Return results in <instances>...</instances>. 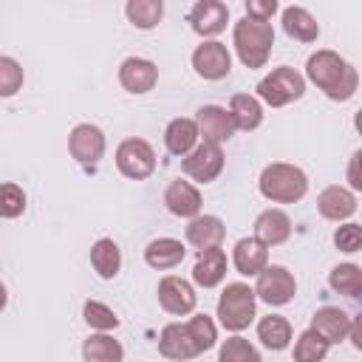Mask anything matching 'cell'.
<instances>
[{"instance_id":"cell-1","label":"cell","mask_w":362,"mask_h":362,"mask_svg":"<svg viewBox=\"0 0 362 362\" xmlns=\"http://www.w3.org/2000/svg\"><path fill=\"white\" fill-rule=\"evenodd\" d=\"M305 76H308L328 99H334V102L351 99V96L356 93V88H359V74H356V68H354L348 59H342L337 51H328V48L314 51V54L308 57V62H305Z\"/></svg>"},{"instance_id":"cell-2","label":"cell","mask_w":362,"mask_h":362,"mask_svg":"<svg viewBox=\"0 0 362 362\" xmlns=\"http://www.w3.org/2000/svg\"><path fill=\"white\" fill-rule=\"evenodd\" d=\"M257 187H260V195L266 201H274V204H297L308 192V178H305V173L300 167L286 164V161H274V164L263 167Z\"/></svg>"},{"instance_id":"cell-3","label":"cell","mask_w":362,"mask_h":362,"mask_svg":"<svg viewBox=\"0 0 362 362\" xmlns=\"http://www.w3.org/2000/svg\"><path fill=\"white\" fill-rule=\"evenodd\" d=\"M232 42H235L238 59L246 68H263L269 54H272V45H274V28H272V23L243 17L235 23Z\"/></svg>"},{"instance_id":"cell-4","label":"cell","mask_w":362,"mask_h":362,"mask_svg":"<svg viewBox=\"0 0 362 362\" xmlns=\"http://www.w3.org/2000/svg\"><path fill=\"white\" fill-rule=\"evenodd\" d=\"M255 288L246 283H229L218 297V320L226 331H243L255 320Z\"/></svg>"},{"instance_id":"cell-5","label":"cell","mask_w":362,"mask_h":362,"mask_svg":"<svg viewBox=\"0 0 362 362\" xmlns=\"http://www.w3.org/2000/svg\"><path fill=\"white\" fill-rule=\"evenodd\" d=\"M303 93H305V76L288 65L274 68L272 74H266L257 82V96L272 107H283L288 102H297V99H303Z\"/></svg>"},{"instance_id":"cell-6","label":"cell","mask_w":362,"mask_h":362,"mask_svg":"<svg viewBox=\"0 0 362 362\" xmlns=\"http://www.w3.org/2000/svg\"><path fill=\"white\" fill-rule=\"evenodd\" d=\"M116 167L124 178H133V181L150 178L156 170V150L144 139H124L116 147Z\"/></svg>"},{"instance_id":"cell-7","label":"cell","mask_w":362,"mask_h":362,"mask_svg":"<svg viewBox=\"0 0 362 362\" xmlns=\"http://www.w3.org/2000/svg\"><path fill=\"white\" fill-rule=\"evenodd\" d=\"M297 294V280L286 266H266L257 274V286H255V297L263 300L272 308H280L286 303H291Z\"/></svg>"},{"instance_id":"cell-8","label":"cell","mask_w":362,"mask_h":362,"mask_svg":"<svg viewBox=\"0 0 362 362\" xmlns=\"http://www.w3.org/2000/svg\"><path fill=\"white\" fill-rule=\"evenodd\" d=\"M181 167H184V173H187L192 181L209 184V181H215V178L221 175V170H223V150H221L218 144L201 141V144H195V150H192L189 156H184Z\"/></svg>"},{"instance_id":"cell-9","label":"cell","mask_w":362,"mask_h":362,"mask_svg":"<svg viewBox=\"0 0 362 362\" xmlns=\"http://www.w3.org/2000/svg\"><path fill=\"white\" fill-rule=\"evenodd\" d=\"M158 303L167 314H175V317H187L195 311V303H198V294L192 288V283H187L184 277L178 274H167L161 277L158 283Z\"/></svg>"},{"instance_id":"cell-10","label":"cell","mask_w":362,"mask_h":362,"mask_svg":"<svg viewBox=\"0 0 362 362\" xmlns=\"http://www.w3.org/2000/svg\"><path fill=\"white\" fill-rule=\"evenodd\" d=\"M192 68H195V74L201 76V79H223V76H229V71H232V57H229V51H226V45L223 42H218V40H206V42H201L195 51H192Z\"/></svg>"},{"instance_id":"cell-11","label":"cell","mask_w":362,"mask_h":362,"mask_svg":"<svg viewBox=\"0 0 362 362\" xmlns=\"http://www.w3.org/2000/svg\"><path fill=\"white\" fill-rule=\"evenodd\" d=\"M158 354L167 359H175V362H187V359L201 356V348L187 322H170L158 334Z\"/></svg>"},{"instance_id":"cell-12","label":"cell","mask_w":362,"mask_h":362,"mask_svg":"<svg viewBox=\"0 0 362 362\" xmlns=\"http://www.w3.org/2000/svg\"><path fill=\"white\" fill-rule=\"evenodd\" d=\"M195 127H198V136H204V141L218 144V147L235 136V122H232L229 110L221 107V105H204V107H198Z\"/></svg>"},{"instance_id":"cell-13","label":"cell","mask_w":362,"mask_h":362,"mask_svg":"<svg viewBox=\"0 0 362 362\" xmlns=\"http://www.w3.org/2000/svg\"><path fill=\"white\" fill-rule=\"evenodd\" d=\"M68 150L79 164H99L105 156V133L96 124H76L68 136Z\"/></svg>"},{"instance_id":"cell-14","label":"cell","mask_w":362,"mask_h":362,"mask_svg":"<svg viewBox=\"0 0 362 362\" xmlns=\"http://www.w3.org/2000/svg\"><path fill=\"white\" fill-rule=\"evenodd\" d=\"M229 23V6L221 0H198L189 8V25L201 37H215Z\"/></svg>"},{"instance_id":"cell-15","label":"cell","mask_w":362,"mask_h":362,"mask_svg":"<svg viewBox=\"0 0 362 362\" xmlns=\"http://www.w3.org/2000/svg\"><path fill=\"white\" fill-rule=\"evenodd\" d=\"M119 82L124 90L130 93H147L156 88L158 82V68L153 59H144V57H127L122 65H119Z\"/></svg>"},{"instance_id":"cell-16","label":"cell","mask_w":362,"mask_h":362,"mask_svg":"<svg viewBox=\"0 0 362 362\" xmlns=\"http://www.w3.org/2000/svg\"><path fill=\"white\" fill-rule=\"evenodd\" d=\"M311 331H314L320 339H325L328 345H337V342L348 339L351 317H348L342 308H337V305H322V308H317L314 317H311Z\"/></svg>"},{"instance_id":"cell-17","label":"cell","mask_w":362,"mask_h":362,"mask_svg":"<svg viewBox=\"0 0 362 362\" xmlns=\"http://www.w3.org/2000/svg\"><path fill=\"white\" fill-rule=\"evenodd\" d=\"M187 243L195 246L198 252H206V249H218L226 238V226L218 215H195L189 223H187Z\"/></svg>"},{"instance_id":"cell-18","label":"cell","mask_w":362,"mask_h":362,"mask_svg":"<svg viewBox=\"0 0 362 362\" xmlns=\"http://www.w3.org/2000/svg\"><path fill=\"white\" fill-rule=\"evenodd\" d=\"M164 206L175 215V218H195L201 215V192L198 187H192L189 181H170V187L164 189Z\"/></svg>"},{"instance_id":"cell-19","label":"cell","mask_w":362,"mask_h":362,"mask_svg":"<svg viewBox=\"0 0 362 362\" xmlns=\"http://www.w3.org/2000/svg\"><path fill=\"white\" fill-rule=\"evenodd\" d=\"M232 263L238 274L243 277H257L269 266V246H263L257 238H240L232 252Z\"/></svg>"},{"instance_id":"cell-20","label":"cell","mask_w":362,"mask_h":362,"mask_svg":"<svg viewBox=\"0 0 362 362\" xmlns=\"http://www.w3.org/2000/svg\"><path fill=\"white\" fill-rule=\"evenodd\" d=\"M263 246H280L291 238V221L283 209H263L255 218V235Z\"/></svg>"},{"instance_id":"cell-21","label":"cell","mask_w":362,"mask_h":362,"mask_svg":"<svg viewBox=\"0 0 362 362\" xmlns=\"http://www.w3.org/2000/svg\"><path fill=\"white\" fill-rule=\"evenodd\" d=\"M317 209L328 221H348L356 212V195L345 187H325L317 198Z\"/></svg>"},{"instance_id":"cell-22","label":"cell","mask_w":362,"mask_h":362,"mask_svg":"<svg viewBox=\"0 0 362 362\" xmlns=\"http://www.w3.org/2000/svg\"><path fill=\"white\" fill-rule=\"evenodd\" d=\"M226 277V252L218 246V249H206V252H198V260L192 266V280L195 286L201 288H215L221 280Z\"/></svg>"},{"instance_id":"cell-23","label":"cell","mask_w":362,"mask_h":362,"mask_svg":"<svg viewBox=\"0 0 362 362\" xmlns=\"http://www.w3.org/2000/svg\"><path fill=\"white\" fill-rule=\"evenodd\" d=\"M198 139H201V136H198L195 119H187V116L173 119V122L167 124V130H164V144H167V150H170L173 156H178V158L189 156V153L195 150Z\"/></svg>"},{"instance_id":"cell-24","label":"cell","mask_w":362,"mask_h":362,"mask_svg":"<svg viewBox=\"0 0 362 362\" xmlns=\"http://www.w3.org/2000/svg\"><path fill=\"white\" fill-rule=\"evenodd\" d=\"M184 255H187V249H184L181 240H175V238H156L144 249V263L150 269L164 272V269H175L184 260Z\"/></svg>"},{"instance_id":"cell-25","label":"cell","mask_w":362,"mask_h":362,"mask_svg":"<svg viewBox=\"0 0 362 362\" xmlns=\"http://www.w3.org/2000/svg\"><path fill=\"white\" fill-rule=\"evenodd\" d=\"M229 116L235 122V130H255L263 122V105L252 93H235L229 99Z\"/></svg>"},{"instance_id":"cell-26","label":"cell","mask_w":362,"mask_h":362,"mask_svg":"<svg viewBox=\"0 0 362 362\" xmlns=\"http://www.w3.org/2000/svg\"><path fill=\"white\" fill-rule=\"evenodd\" d=\"M90 266L93 272L102 277V280H113L122 269V252L116 246V240L110 238H99L93 246H90Z\"/></svg>"},{"instance_id":"cell-27","label":"cell","mask_w":362,"mask_h":362,"mask_svg":"<svg viewBox=\"0 0 362 362\" xmlns=\"http://www.w3.org/2000/svg\"><path fill=\"white\" fill-rule=\"evenodd\" d=\"M283 31H286L291 40H300V42H314V40L320 37L317 20H314L303 6H288V8H283Z\"/></svg>"},{"instance_id":"cell-28","label":"cell","mask_w":362,"mask_h":362,"mask_svg":"<svg viewBox=\"0 0 362 362\" xmlns=\"http://www.w3.org/2000/svg\"><path fill=\"white\" fill-rule=\"evenodd\" d=\"M257 339L269 351H286L291 345V322L280 314H269L257 322Z\"/></svg>"},{"instance_id":"cell-29","label":"cell","mask_w":362,"mask_h":362,"mask_svg":"<svg viewBox=\"0 0 362 362\" xmlns=\"http://www.w3.org/2000/svg\"><path fill=\"white\" fill-rule=\"evenodd\" d=\"M82 356H85V362H122L124 348L110 334H90L82 342Z\"/></svg>"},{"instance_id":"cell-30","label":"cell","mask_w":362,"mask_h":362,"mask_svg":"<svg viewBox=\"0 0 362 362\" xmlns=\"http://www.w3.org/2000/svg\"><path fill=\"white\" fill-rule=\"evenodd\" d=\"M124 14H127V20H130L136 28L150 31V28H156V25L161 23V17H164V3H161V0H130V3L124 6Z\"/></svg>"},{"instance_id":"cell-31","label":"cell","mask_w":362,"mask_h":362,"mask_svg":"<svg viewBox=\"0 0 362 362\" xmlns=\"http://www.w3.org/2000/svg\"><path fill=\"white\" fill-rule=\"evenodd\" d=\"M328 286H331L337 294L359 297V294H362V269H359L356 263H339V266L331 269Z\"/></svg>"},{"instance_id":"cell-32","label":"cell","mask_w":362,"mask_h":362,"mask_svg":"<svg viewBox=\"0 0 362 362\" xmlns=\"http://www.w3.org/2000/svg\"><path fill=\"white\" fill-rule=\"evenodd\" d=\"M328 342L325 339H320L311 328L308 331H303L300 337H297V342H294V362H322L325 356H328Z\"/></svg>"},{"instance_id":"cell-33","label":"cell","mask_w":362,"mask_h":362,"mask_svg":"<svg viewBox=\"0 0 362 362\" xmlns=\"http://www.w3.org/2000/svg\"><path fill=\"white\" fill-rule=\"evenodd\" d=\"M218 362H263V359H260V351L249 339L229 337L218 351Z\"/></svg>"},{"instance_id":"cell-34","label":"cell","mask_w":362,"mask_h":362,"mask_svg":"<svg viewBox=\"0 0 362 362\" xmlns=\"http://www.w3.org/2000/svg\"><path fill=\"white\" fill-rule=\"evenodd\" d=\"M82 317H85V322H88L93 331H99V334H107V331H113V328L119 325V317L113 314V308H107V305L99 303V300H88V303L82 305Z\"/></svg>"},{"instance_id":"cell-35","label":"cell","mask_w":362,"mask_h":362,"mask_svg":"<svg viewBox=\"0 0 362 362\" xmlns=\"http://www.w3.org/2000/svg\"><path fill=\"white\" fill-rule=\"evenodd\" d=\"M25 212V192L14 181L0 184V218H20Z\"/></svg>"},{"instance_id":"cell-36","label":"cell","mask_w":362,"mask_h":362,"mask_svg":"<svg viewBox=\"0 0 362 362\" xmlns=\"http://www.w3.org/2000/svg\"><path fill=\"white\" fill-rule=\"evenodd\" d=\"M23 65L14 57H0V96H14L23 88Z\"/></svg>"},{"instance_id":"cell-37","label":"cell","mask_w":362,"mask_h":362,"mask_svg":"<svg viewBox=\"0 0 362 362\" xmlns=\"http://www.w3.org/2000/svg\"><path fill=\"white\" fill-rule=\"evenodd\" d=\"M187 325H189V331H192V337H195L201 354L209 351V348L218 342V328H215L212 317H206V314H195V317L187 320Z\"/></svg>"},{"instance_id":"cell-38","label":"cell","mask_w":362,"mask_h":362,"mask_svg":"<svg viewBox=\"0 0 362 362\" xmlns=\"http://www.w3.org/2000/svg\"><path fill=\"white\" fill-rule=\"evenodd\" d=\"M334 243L339 252H359L362 246V226L359 223H345L334 232Z\"/></svg>"},{"instance_id":"cell-39","label":"cell","mask_w":362,"mask_h":362,"mask_svg":"<svg viewBox=\"0 0 362 362\" xmlns=\"http://www.w3.org/2000/svg\"><path fill=\"white\" fill-rule=\"evenodd\" d=\"M277 11V3L274 0H246V17L249 20H260V23H269Z\"/></svg>"},{"instance_id":"cell-40","label":"cell","mask_w":362,"mask_h":362,"mask_svg":"<svg viewBox=\"0 0 362 362\" xmlns=\"http://www.w3.org/2000/svg\"><path fill=\"white\" fill-rule=\"evenodd\" d=\"M359 158H362V150H356L351 156V164H348V184L351 189H362V178H359Z\"/></svg>"},{"instance_id":"cell-41","label":"cell","mask_w":362,"mask_h":362,"mask_svg":"<svg viewBox=\"0 0 362 362\" xmlns=\"http://www.w3.org/2000/svg\"><path fill=\"white\" fill-rule=\"evenodd\" d=\"M6 303H8V291H6V286L0 283V311L6 308Z\"/></svg>"}]
</instances>
